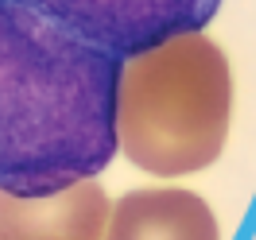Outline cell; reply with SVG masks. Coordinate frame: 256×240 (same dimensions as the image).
Instances as JSON below:
<instances>
[{"mask_svg": "<svg viewBox=\"0 0 256 240\" xmlns=\"http://www.w3.org/2000/svg\"><path fill=\"white\" fill-rule=\"evenodd\" d=\"M120 62L35 0H0V190L54 194L109 167Z\"/></svg>", "mask_w": 256, "mask_h": 240, "instance_id": "6da1fadb", "label": "cell"}, {"mask_svg": "<svg viewBox=\"0 0 256 240\" xmlns=\"http://www.w3.org/2000/svg\"><path fill=\"white\" fill-rule=\"evenodd\" d=\"M101 240H222L214 209L190 190H132L109 209Z\"/></svg>", "mask_w": 256, "mask_h": 240, "instance_id": "277c9868", "label": "cell"}, {"mask_svg": "<svg viewBox=\"0 0 256 240\" xmlns=\"http://www.w3.org/2000/svg\"><path fill=\"white\" fill-rule=\"evenodd\" d=\"M233 120V70L202 31L175 35L120 62L116 147L140 171L178 178L222 155Z\"/></svg>", "mask_w": 256, "mask_h": 240, "instance_id": "7a4b0ae2", "label": "cell"}, {"mask_svg": "<svg viewBox=\"0 0 256 240\" xmlns=\"http://www.w3.org/2000/svg\"><path fill=\"white\" fill-rule=\"evenodd\" d=\"M70 31L116 58H132L186 31H202L222 0H35Z\"/></svg>", "mask_w": 256, "mask_h": 240, "instance_id": "3957f363", "label": "cell"}]
</instances>
